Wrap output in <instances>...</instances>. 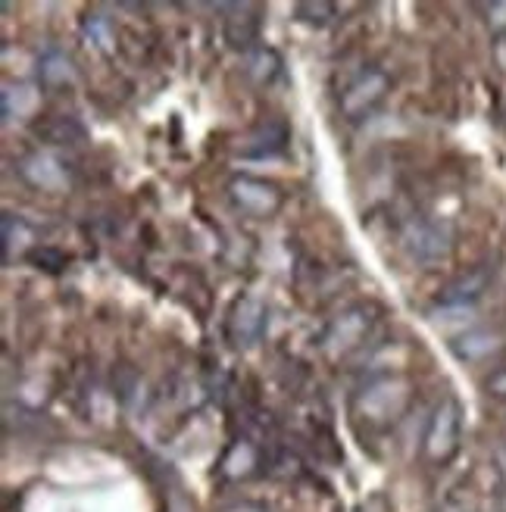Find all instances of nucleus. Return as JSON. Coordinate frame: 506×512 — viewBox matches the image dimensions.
Listing matches in <instances>:
<instances>
[{"mask_svg": "<svg viewBox=\"0 0 506 512\" xmlns=\"http://www.w3.org/2000/svg\"><path fill=\"white\" fill-rule=\"evenodd\" d=\"M282 72V57L275 54L272 47H253L247 57V75L257 85H272Z\"/></svg>", "mask_w": 506, "mask_h": 512, "instance_id": "obj_17", "label": "nucleus"}, {"mask_svg": "<svg viewBox=\"0 0 506 512\" xmlns=\"http://www.w3.org/2000/svg\"><path fill=\"white\" fill-rule=\"evenodd\" d=\"M391 94V75L382 66H366L353 75V82L338 94V113L350 122H366Z\"/></svg>", "mask_w": 506, "mask_h": 512, "instance_id": "obj_3", "label": "nucleus"}, {"mask_svg": "<svg viewBox=\"0 0 506 512\" xmlns=\"http://www.w3.org/2000/svg\"><path fill=\"white\" fill-rule=\"evenodd\" d=\"M225 13L222 19V38L232 50H253V44L260 41V29H263V7L260 4H229L219 7Z\"/></svg>", "mask_w": 506, "mask_h": 512, "instance_id": "obj_8", "label": "nucleus"}, {"mask_svg": "<svg viewBox=\"0 0 506 512\" xmlns=\"http://www.w3.org/2000/svg\"><path fill=\"white\" fill-rule=\"evenodd\" d=\"M403 250L422 266L444 263L453 250L450 228L435 219H410L403 225Z\"/></svg>", "mask_w": 506, "mask_h": 512, "instance_id": "obj_6", "label": "nucleus"}, {"mask_svg": "<svg viewBox=\"0 0 506 512\" xmlns=\"http://www.w3.org/2000/svg\"><path fill=\"white\" fill-rule=\"evenodd\" d=\"M266 325H269V306L266 300H260L257 294H241L229 313V341L235 347H253L260 344L266 335Z\"/></svg>", "mask_w": 506, "mask_h": 512, "instance_id": "obj_7", "label": "nucleus"}, {"mask_svg": "<svg viewBox=\"0 0 506 512\" xmlns=\"http://www.w3.org/2000/svg\"><path fill=\"white\" fill-rule=\"evenodd\" d=\"M288 141H291L288 122L285 119H266L241 141L238 153L244 160H272V157H282Z\"/></svg>", "mask_w": 506, "mask_h": 512, "instance_id": "obj_11", "label": "nucleus"}, {"mask_svg": "<svg viewBox=\"0 0 506 512\" xmlns=\"http://www.w3.org/2000/svg\"><path fill=\"white\" fill-rule=\"evenodd\" d=\"M38 107V91L32 85H4V94H0V110H4V122L13 119H25L32 116Z\"/></svg>", "mask_w": 506, "mask_h": 512, "instance_id": "obj_16", "label": "nucleus"}, {"mask_svg": "<svg viewBox=\"0 0 506 512\" xmlns=\"http://www.w3.org/2000/svg\"><path fill=\"white\" fill-rule=\"evenodd\" d=\"M257 447H253L250 441H235L232 447H229V453H225V459H222V475L225 478H247L253 469H257Z\"/></svg>", "mask_w": 506, "mask_h": 512, "instance_id": "obj_18", "label": "nucleus"}, {"mask_svg": "<svg viewBox=\"0 0 506 512\" xmlns=\"http://www.w3.org/2000/svg\"><path fill=\"white\" fill-rule=\"evenodd\" d=\"M500 347V335L497 331H488V328H472V331H463L450 341V350L457 360L463 363H482L488 360L491 353H497Z\"/></svg>", "mask_w": 506, "mask_h": 512, "instance_id": "obj_12", "label": "nucleus"}, {"mask_svg": "<svg viewBox=\"0 0 506 512\" xmlns=\"http://www.w3.org/2000/svg\"><path fill=\"white\" fill-rule=\"evenodd\" d=\"M485 391H488L494 400H506V366L494 369V372L485 378Z\"/></svg>", "mask_w": 506, "mask_h": 512, "instance_id": "obj_23", "label": "nucleus"}, {"mask_svg": "<svg viewBox=\"0 0 506 512\" xmlns=\"http://www.w3.org/2000/svg\"><path fill=\"white\" fill-rule=\"evenodd\" d=\"M500 512H506V491H503V497H500Z\"/></svg>", "mask_w": 506, "mask_h": 512, "instance_id": "obj_26", "label": "nucleus"}, {"mask_svg": "<svg viewBox=\"0 0 506 512\" xmlns=\"http://www.w3.org/2000/svg\"><path fill=\"white\" fill-rule=\"evenodd\" d=\"M335 13H338V7L328 4V0H307V4L294 7V16L307 25H328L335 19Z\"/></svg>", "mask_w": 506, "mask_h": 512, "instance_id": "obj_20", "label": "nucleus"}, {"mask_svg": "<svg viewBox=\"0 0 506 512\" xmlns=\"http://www.w3.org/2000/svg\"><path fill=\"white\" fill-rule=\"evenodd\" d=\"M494 466H497V472H500V478L506 481V438L497 444V450H494Z\"/></svg>", "mask_w": 506, "mask_h": 512, "instance_id": "obj_24", "label": "nucleus"}, {"mask_svg": "<svg viewBox=\"0 0 506 512\" xmlns=\"http://www.w3.org/2000/svg\"><path fill=\"white\" fill-rule=\"evenodd\" d=\"M35 135L44 144H54V147H75L88 138L85 125L75 119V116H54V119H44L35 125Z\"/></svg>", "mask_w": 506, "mask_h": 512, "instance_id": "obj_15", "label": "nucleus"}, {"mask_svg": "<svg viewBox=\"0 0 506 512\" xmlns=\"http://www.w3.org/2000/svg\"><path fill=\"white\" fill-rule=\"evenodd\" d=\"M113 22L107 19V16H100V13H88L85 19H82V38L85 41H91L94 47H100V50H110L113 47Z\"/></svg>", "mask_w": 506, "mask_h": 512, "instance_id": "obj_19", "label": "nucleus"}, {"mask_svg": "<svg viewBox=\"0 0 506 512\" xmlns=\"http://www.w3.org/2000/svg\"><path fill=\"white\" fill-rule=\"evenodd\" d=\"M0 228H4V263L29 260V253L38 247L35 244V228L22 216H13V213H4Z\"/></svg>", "mask_w": 506, "mask_h": 512, "instance_id": "obj_13", "label": "nucleus"}, {"mask_svg": "<svg viewBox=\"0 0 506 512\" xmlns=\"http://www.w3.org/2000/svg\"><path fill=\"white\" fill-rule=\"evenodd\" d=\"M494 281V269L491 266H472L463 275L450 278L447 285L438 294V303L447 306V310H466L478 297H482Z\"/></svg>", "mask_w": 506, "mask_h": 512, "instance_id": "obj_10", "label": "nucleus"}, {"mask_svg": "<svg viewBox=\"0 0 506 512\" xmlns=\"http://www.w3.org/2000/svg\"><path fill=\"white\" fill-rule=\"evenodd\" d=\"M375 325V310L366 303L347 306L344 313H338L332 322L325 325L322 338H319V350L332 360H344L353 350H360L369 338V331Z\"/></svg>", "mask_w": 506, "mask_h": 512, "instance_id": "obj_4", "label": "nucleus"}, {"mask_svg": "<svg viewBox=\"0 0 506 512\" xmlns=\"http://www.w3.org/2000/svg\"><path fill=\"white\" fill-rule=\"evenodd\" d=\"M219 512H266V509L257 506V503H232V506H225V509H219Z\"/></svg>", "mask_w": 506, "mask_h": 512, "instance_id": "obj_25", "label": "nucleus"}, {"mask_svg": "<svg viewBox=\"0 0 506 512\" xmlns=\"http://www.w3.org/2000/svg\"><path fill=\"white\" fill-rule=\"evenodd\" d=\"M38 79L47 88H66L79 79V69H75V60L60 47H50L38 57Z\"/></svg>", "mask_w": 506, "mask_h": 512, "instance_id": "obj_14", "label": "nucleus"}, {"mask_svg": "<svg viewBox=\"0 0 506 512\" xmlns=\"http://www.w3.org/2000/svg\"><path fill=\"white\" fill-rule=\"evenodd\" d=\"M29 263L35 269H44V272H63L66 263H69V256L57 247H47V244H38L32 253H29Z\"/></svg>", "mask_w": 506, "mask_h": 512, "instance_id": "obj_21", "label": "nucleus"}, {"mask_svg": "<svg viewBox=\"0 0 506 512\" xmlns=\"http://www.w3.org/2000/svg\"><path fill=\"white\" fill-rule=\"evenodd\" d=\"M460 444H463V406L457 397L447 394L438 400L432 416H428L422 434V453L432 466H447L460 453Z\"/></svg>", "mask_w": 506, "mask_h": 512, "instance_id": "obj_2", "label": "nucleus"}, {"mask_svg": "<svg viewBox=\"0 0 506 512\" xmlns=\"http://www.w3.org/2000/svg\"><path fill=\"white\" fill-rule=\"evenodd\" d=\"M413 400V388L403 375H378L366 388H360L357 400H353V413L369 428L385 431L400 422Z\"/></svg>", "mask_w": 506, "mask_h": 512, "instance_id": "obj_1", "label": "nucleus"}, {"mask_svg": "<svg viewBox=\"0 0 506 512\" xmlns=\"http://www.w3.org/2000/svg\"><path fill=\"white\" fill-rule=\"evenodd\" d=\"M485 13V22L494 38H506V0H494V4H485L482 7Z\"/></svg>", "mask_w": 506, "mask_h": 512, "instance_id": "obj_22", "label": "nucleus"}, {"mask_svg": "<svg viewBox=\"0 0 506 512\" xmlns=\"http://www.w3.org/2000/svg\"><path fill=\"white\" fill-rule=\"evenodd\" d=\"M19 175L29 182L32 188L38 191H66L69 188V172H66V163L57 160L54 153H47V150H32V153H25V157L19 160Z\"/></svg>", "mask_w": 506, "mask_h": 512, "instance_id": "obj_9", "label": "nucleus"}, {"mask_svg": "<svg viewBox=\"0 0 506 512\" xmlns=\"http://www.w3.org/2000/svg\"><path fill=\"white\" fill-rule=\"evenodd\" d=\"M229 200L235 203V210H241L250 219H269L285 207V194L275 182L257 175H235L229 182Z\"/></svg>", "mask_w": 506, "mask_h": 512, "instance_id": "obj_5", "label": "nucleus"}]
</instances>
